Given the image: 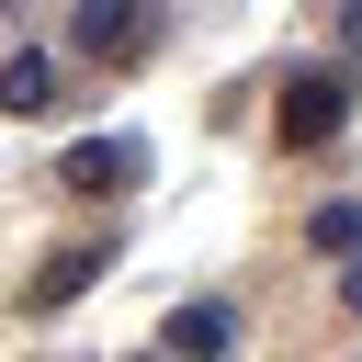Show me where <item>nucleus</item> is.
Listing matches in <instances>:
<instances>
[{
    "label": "nucleus",
    "instance_id": "obj_1",
    "mask_svg": "<svg viewBox=\"0 0 362 362\" xmlns=\"http://www.w3.org/2000/svg\"><path fill=\"white\" fill-rule=\"evenodd\" d=\"M351 68H294L283 79V102H272V124H283V147H328L339 124H351Z\"/></svg>",
    "mask_w": 362,
    "mask_h": 362
},
{
    "label": "nucleus",
    "instance_id": "obj_2",
    "mask_svg": "<svg viewBox=\"0 0 362 362\" xmlns=\"http://www.w3.org/2000/svg\"><path fill=\"white\" fill-rule=\"evenodd\" d=\"M136 170H147V147H136V136H79V147L57 158V181H68V192H90V204H102V192H124Z\"/></svg>",
    "mask_w": 362,
    "mask_h": 362
},
{
    "label": "nucleus",
    "instance_id": "obj_3",
    "mask_svg": "<svg viewBox=\"0 0 362 362\" xmlns=\"http://www.w3.org/2000/svg\"><path fill=\"white\" fill-rule=\"evenodd\" d=\"M79 45H90L102 68H113V57H147V45H158V11H147V0H79Z\"/></svg>",
    "mask_w": 362,
    "mask_h": 362
},
{
    "label": "nucleus",
    "instance_id": "obj_4",
    "mask_svg": "<svg viewBox=\"0 0 362 362\" xmlns=\"http://www.w3.org/2000/svg\"><path fill=\"white\" fill-rule=\"evenodd\" d=\"M102 272H113V249H90V238H79V249H57V260L34 272V294H23V305H34V317H57V305H79Z\"/></svg>",
    "mask_w": 362,
    "mask_h": 362
},
{
    "label": "nucleus",
    "instance_id": "obj_5",
    "mask_svg": "<svg viewBox=\"0 0 362 362\" xmlns=\"http://www.w3.org/2000/svg\"><path fill=\"white\" fill-rule=\"evenodd\" d=\"M215 351H238V317H226V305H170L158 362H215Z\"/></svg>",
    "mask_w": 362,
    "mask_h": 362
},
{
    "label": "nucleus",
    "instance_id": "obj_6",
    "mask_svg": "<svg viewBox=\"0 0 362 362\" xmlns=\"http://www.w3.org/2000/svg\"><path fill=\"white\" fill-rule=\"evenodd\" d=\"M45 102H57V90H45V57L11 45V57H0V113H45Z\"/></svg>",
    "mask_w": 362,
    "mask_h": 362
},
{
    "label": "nucleus",
    "instance_id": "obj_7",
    "mask_svg": "<svg viewBox=\"0 0 362 362\" xmlns=\"http://www.w3.org/2000/svg\"><path fill=\"white\" fill-rule=\"evenodd\" d=\"M305 249L351 260V249H362V204H317V215H305Z\"/></svg>",
    "mask_w": 362,
    "mask_h": 362
},
{
    "label": "nucleus",
    "instance_id": "obj_8",
    "mask_svg": "<svg viewBox=\"0 0 362 362\" xmlns=\"http://www.w3.org/2000/svg\"><path fill=\"white\" fill-rule=\"evenodd\" d=\"M339 305H351V317H362V249H351V272H339Z\"/></svg>",
    "mask_w": 362,
    "mask_h": 362
},
{
    "label": "nucleus",
    "instance_id": "obj_9",
    "mask_svg": "<svg viewBox=\"0 0 362 362\" xmlns=\"http://www.w3.org/2000/svg\"><path fill=\"white\" fill-rule=\"evenodd\" d=\"M339 45H362V0H339Z\"/></svg>",
    "mask_w": 362,
    "mask_h": 362
}]
</instances>
